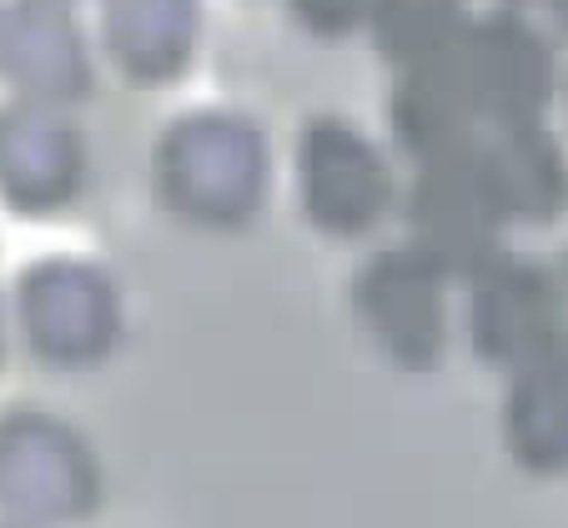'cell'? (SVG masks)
<instances>
[{
  "label": "cell",
  "mask_w": 568,
  "mask_h": 528,
  "mask_svg": "<svg viewBox=\"0 0 568 528\" xmlns=\"http://www.w3.org/2000/svg\"><path fill=\"white\" fill-rule=\"evenodd\" d=\"M367 21L387 55L413 65L448 61L468 31L463 0H367Z\"/></svg>",
  "instance_id": "7a4b0ae2"
},
{
  "label": "cell",
  "mask_w": 568,
  "mask_h": 528,
  "mask_svg": "<svg viewBox=\"0 0 568 528\" xmlns=\"http://www.w3.org/2000/svg\"><path fill=\"white\" fill-rule=\"evenodd\" d=\"M196 0H106V41L131 75H172L196 41Z\"/></svg>",
  "instance_id": "6da1fadb"
}]
</instances>
